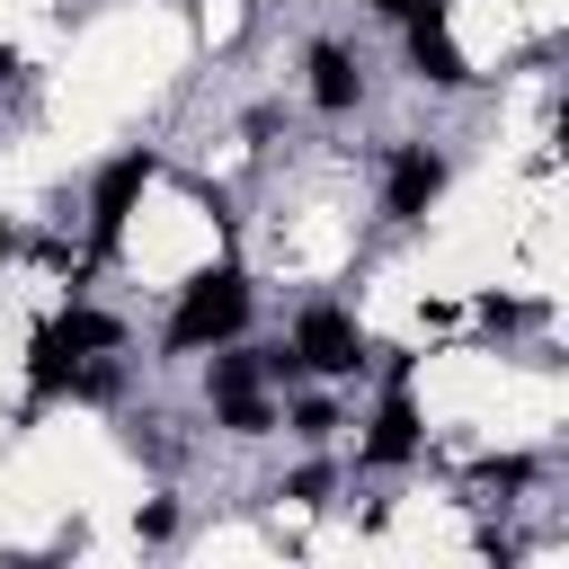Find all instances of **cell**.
Here are the masks:
<instances>
[{"mask_svg": "<svg viewBox=\"0 0 569 569\" xmlns=\"http://www.w3.org/2000/svg\"><path fill=\"white\" fill-rule=\"evenodd\" d=\"M293 356H302L311 373H356V365H365V338H356V320H347L338 302H311V311L293 320Z\"/></svg>", "mask_w": 569, "mask_h": 569, "instance_id": "obj_4", "label": "cell"}, {"mask_svg": "<svg viewBox=\"0 0 569 569\" xmlns=\"http://www.w3.org/2000/svg\"><path fill=\"white\" fill-rule=\"evenodd\" d=\"M160 178V160L151 151H124V160H107L98 169V196H89V231H98V249H116L124 240V222H133V204H142V187Z\"/></svg>", "mask_w": 569, "mask_h": 569, "instance_id": "obj_3", "label": "cell"}, {"mask_svg": "<svg viewBox=\"0 0 569 569\" xmlns=\"http://www.w3.org/2000/svg\"><path fill=\"white\" fill-rule=\"evenodd\" d=\"M409 71H418V80H436V89H462V80H471V62H462V44H453L445 9L409 18Z\"/></svg>", "mask_w": 569, "mask_h": 569, "instance_id": "obj_6", "label": "cell"}, {"mask_svg": "<svg viewBox=\"0 0 569 569\" xmlns=\"http://www.w3.org/2000/svg\"><path fill=\"white\" fill-rule=\"evenodd\" d=\"M240 320H249V284H240V267H213V276H196V284L178 293V311H169V356L222 347Z\"/></svg>", "mask_w": 569, "mask_h": 569, "instance_id": "obj_1", "label": "cell"}, {"mask_svg": "<svg viewBox=\"0 0 569 569\" xmlns=\"http://www.w3.org/2000/svg\"><path fill=\"white\" fill-rule=\"evenodd\" d=\"M284 498H302V507H320V498H329V471H320V462H302V471L284 480Z\"/></svg>", "mask_w": 569, "mask_h": 569, "instance_id": "obj_10", "label": "cell"}, {"mask_svg": "<svg viewBox=\"0 0 569 569\" xmlns=\"http://www.w3.org/2000/svg\"><path fill=\"white\" fill-rule=\"evenodd\" d=\"M329 427H338L329 400H302V409H293V436H329Z\"/></svg>", "mask_w": 569, "mask_h": 569, "instance_id": "obj_11", "label": "cell"}, {"mask_svg": "<svg viewBox=\"0 0 569 569\" xmlns=\"http://www.w3.org/2000/svg\"><path fill=\"white\" fill-rule=\"evenodd\" d=\"M124 329L107 320V311H62V320H44L36 329V347H27V373H36V391H62L71 373H80V356H98V347H116Z\"/></svg>", "mask_w": 569, "mask_h": 569, "instance_id": "obj_2", "label": "cell"}, {"mask_svg": "<svg viewBox=\"0 0 569 569\" xmlns=\"http://www.w3.org/2000/svg\"><path fill=\"white\" fill-rule=\"evenodd\" d=\"M409 453H418V409H409V391L391 382V400L373 409V436H365V462H382V471H391V462H409Z\"/></svg>", "mask_w": 569, "mask_h": 569, "instance_id": "obj_8", "label": "cell"}, {"mask_svg": "<svg viewBox=\"0 0 569 569\" xmlns=\"http://www.w3.org/2000/svg\"><path fill=\"white\" fill-rule=\"evenodd\" d=\"M436 196H445V160H436V151H418V142H409V151H400V160H391V187H382V204H391V213H400V222H418V213H427V204H436Z\"/></svg>", "mask_w": 569, "mask_h": 569, "instance_id": "obj_7", "label": "cell"}, {"mask_svg": "<svg viewBox=\"0 0 569 569\" xmlns=\"http://www.w3.org/2000/svg\"><path fill=\"white\" fill-rule=\"evenodd\" d=\"M213 409H222L231 436H267L276 427V409L258 400V356H213Z\"/></svg>", "mask_w": 569, "mask_h": 569, "instance_id": "obj_5", "label": "cell"}, {"mask_svg": "<svg viewBox=\"0 0 569 569\" xmlns=\"http://www.w3.org/2000/svg\"><path fill=\"white\" fill-rule=\"evenodd\" d=\"M311 107H320V116H347V107H356V62H347L338 44H311Z\"/></svg>", "mask_w": 569, "mask_h": 569, "instance_id": "obj_9", "label": "cell"}, {"mask_svg": "<svg viewBox=\"0 0 569 569\" xmlns=\"http://www.w3.org/2000/svg\"><path fill=\"white\" fill-rule=\"evenodd\" d=\"M373 9H382V18H400V27H409V18H427V9H445V0H373Z\"/></svg>", "mask_w": 569, "mask_h": 569, "instance_id": "obj_12", "label": "cell"}]
</instances>
